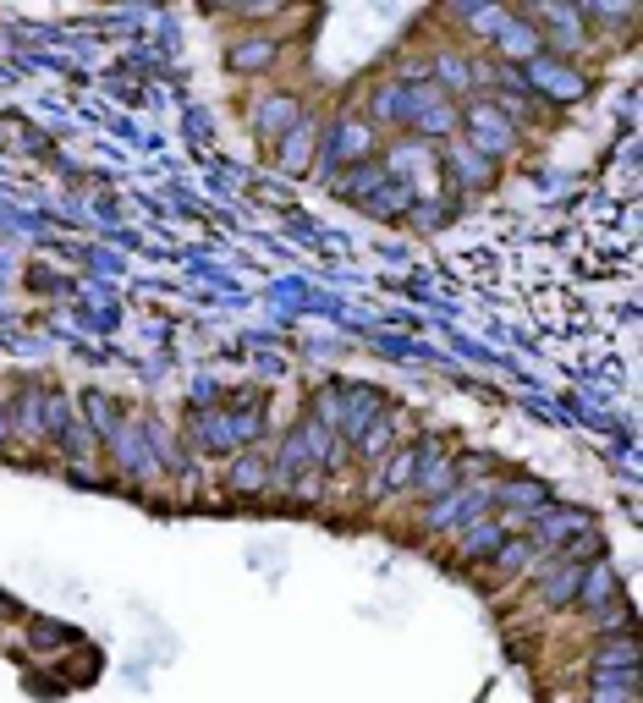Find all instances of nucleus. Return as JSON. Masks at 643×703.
<instances>
[{
	"instance_id": "1",
	"label": "nucleus",
	"mask_w": 643,
	"mask_h": 703,
	"mask_svg": "<svg viewBox=\"0 0 643 703\" xmlns=\"http://www.w3.org/2000/svg\"><path fill=\"white\" fill-rule=\"evenodd\" d=\"M462 122H468V149H479L484 160H501V154H512V143H517V122H512V111L506 105H495V100H479V105H468L462 111Z\"/></svg>"
},
{
	"instance_id": "6",
	"label": "nucleus",
	"mask_w": 643,
	"mask_h": 703,
	"mask_svg": "<svg viewBox=\"0 0 643 703\" xmlns=\"http://www.w3.org/2000/svg\"><path fill=\"white\" fill-rule=\"evenodd\" d=\"M446 171H451L462 187H484V182H490V171H495V160H484L479 149H468V143L457 138V143L446 149Z\"/></svg>"
},
{
	"instance_id": "15",
	"label": "nucleus",
	"mask_w": 643,
	"mask_h": 703,
	"mask_svg": "<svg viewBox=\"0 0 643 703\" xmlns=\"http://www.w3.org/2000/svg\"><path fill=\"white\" fill-rule=\"evenodd\" d=\"M264 479H269V468H264L259 457H242V462L231 468V489H242V495H248V489H253V495H259V489H269Z\"/></svg>"
},
{
	"instance_id": "9",
	"label": "nucleus",
	"mask_w": 643,
	"mask_h": 703,
	"mask_svg": "<svg viewBox=\"0 0 643 703\" xmlns=\"http://www.w3.org/2000/svg\"><path fill=\"white\" fill-rule=\"evenodd\" d=\"M397 451V424H391V413H380L364 435H358V457L364 462H380V457H391Z\"/></svg>"
},
{
	"instance_id": "8",
	"label": "nucleus",
	"mask_w": 643,
	"mask_h": 703,
	"mask_svg": "<svg viewBox=\"0 0 643 703\" xmlns=\"http://www.w3.org/2000/svg\"><path fill=\"white\" fill-rule=\"evenodd\" d=\"M632 670H638V643H632V632L616 637V643H599L594 676H632Z\"/></svg>"
},
{
	"instance_id": "3",
	"label": "nucleus",
	"mask_w": 643,
	"mask_h": 703,
	"mask_svg": "<svg viewBox=\"0 0 643 703\" xmlns=\"http://www.w3.org/2000/svg\"><path fill=\"white\" fill-rule=\"evenodd\" d=\"M577 583H583V566H577V561H561V555H550V561L533 572V593H539L550 610L577 604Z\"/></svg>"
},
{
	"instance_id": "12",
	"label": "nucleus",
	"mask_w": 643,
	"mask_h": 703,
	"mask_svg": "<svg viewBox=\"0 0 643 703\" xmlns=\"http://www.w3.org/2000/svg\"><path fill=\"white\" fill-rule=\"evenodd\" d=\"M539 34L533 28H517V23H501V50L506 56H523V61H539Z\"/></svg>"
},
{
	"instance_id": "17",
	"label": "nucleus",
	"mask_w": 643,
	"mask_h": 703,
	"mask_svg": "<svg viewBox=\"0 0 643 703\" xmlns=\"http://www.w3.org/2000/svg\"><path fill=\"white\" fill-rule=\"evenodd\" d=\"M18 429H23L28 440L45 435V402H39V396H23V402H18Z\"/></svg>"
},
{
	"instance_id": "5",
	"label": "nucleus",
	"mask_w": 643,
	"mask_h": 703,
	"mask_svg": "<svg viewBox=\"0 0 643 703\" xmlns=\"http://www.w3.org/2000/svg\"><path fill=\"white\" fill-rule=\"evenodd\" d=\"M462 528H468V533H462V555H468V561H495V550L512 539L495 517H473V522H462Z\"/></svg>"
},
{
	"instance_id": "18",
	"label": "nucleus",
	"mask_w": 643,
	"mask_h": 703,
	"mask_svg": "<svg viewBox=\"0 0 643 703\" xmlns=\"http://www.w3.org/2000/svg\"><path fill=\"white\" fill-rule=\"evenodd\" d=\"M413 468H418V446L413 451H397L391 468H386V489H407L413 484Z\"/></svg>"
},
{
	"instance_id": "20",
	"label": "nucleus",
	"mask_w": 643,
	"mask_h": 703,
	"mask_svg": "<svg viewBox=\"0 0 643 703\" xmlns=\"http://www.w3.org/2000/svg\"><path fill=\"white\" fill-rule=\"evenodd\" d=\"M435 72H440L451 89H468V83H473V67H468V61H457V56H440V61H435Z\"/></svg>"
},
{
	"instance_id": "16",
	"label": "nucleus",
	"mask_w": 643,
	"mask_h": 703,
	"mask_svg": "<svg viewBox=\"0 0 643 703\" xmlns=\"http://www.w3.org/2000/svg\"><path fill=\"white\" fill-rule=\"evenodd\" d=\"M280 122H297V100H264L259 105V127L275 138L280 132Z\"/></svg>"
},
{
	"instance_id": "13",
	"label": "nucleus",
	"mask_w": 643,
	"mask_h": 703,
	"mask_svg": "<svg viewBox=\"0 0 643 703\" xmlns=\"http://www.w3.org/2000/svg\"><path fill=\"white\" fill-rule=\"evenodd\" d=\"M269 61H275V39H242V45L231 50V67H237V72H248V67L259 72V67H269Z\"/></svg>"
},
{
	"instance_id": "19",
	"label": "nucleus",
	"mask_w": 643,
	"mask_h": 703,
	"mask_svg": "<svg viewBox=\"0 0 643 703\" xmlns=\"http://www.w3.org/2000/svg\"><path fill=\"white\" fill-rule=\"evenodd\" d=\"M89 418H94V435H100V440L116 435V407H111V396H89Z\"/></svg>"
},
{
	"instance_id": "10",
	"label": "nucleus",
	"mask_w": 643,
	"mask_h": 703,
	"mask_svg": "<svg viewBox=\"0 0 643 703\" xmlns=\"http://www.w3.org/2000/svg\"><path fill=\"white\" fill-rule=\"evenodd\" d=\"M588 703H638V670L632 676H594Z\"/></svg>"
},
{
	"instance_id": "2",
	"label": "nucleus",
	"mask_w": 643,
	"mask_h": 703,
	"mask_svg": "<svg viewBox=\"0 0 643 703\" xmlns=\"http://www.w3.org/2000/svg\"><path fill=\"white\" fill-rule=\"evenodd\" d=\"M457 484H462L457 457L424 440V446H418V468H413V489H418V495H429V500H440V495H451Z\"/></svg>"
},
{
	"instance_id": "11",
	"label": "nucleus",
	"mask_w": 643,
	"mask_h": 703,
	"mask_svg": "<svg viewBox=\"0 0 643 703\" xmlns=\"http://www.w3.org/2000/svg\"><path fill=\"white\" fill-rule=\"evenodd\" d=\"M286 132H291V138L280 143V165H286V171H302V165L313 160V143H319V138H313V127H308V122H302V127L291 122Z\"/></svg>"
},
{
	"instance_id": "7",
	"label": "nucleus",
	"mask_w": 643,
	"mask_h": 703,
	"mask_svg": "<svg viewBox=\"0 0 643 703\" xmlns=\"http://www.w3.org/2000/svg\"><path fill=\"white\" fill-rule=\"evenodd\" d=\"M577 604L583 610H605V604H621L616 599V572L610 566H583V583H577Z\"/></svg>"
},
{
	"instance_id": "14",
	"label": "nucleus",
	"mask_w": 643,
	"mask_h": 703,
	"mask_svg": "<svg viewBox=\"0 0 643 703\" xmlns=\"http://www.w3.org/2000/svg\"><path fill=\"white\" fill-rule=\"evenodd\" d=\"M369 149H375V138H369V127H358V122L336 127V138H331V154H369Z\"/></svg>"
},
{
	"instance_id": "21",
	"label": "nucleus",
	"mask_w": 643,
	"mask_h": 703,
	"mask_svg": "<svg viewBox=\"0 0 643 703\" xmlns=\"http://www.w3.org/2000/svg\"><path fill=\"white\" fill-rule=\"evenodd\" d=\"M7 429H12V418H7V413H0V440H7Z\"/></svg>"
},
{
	"instance_id": "4",
	"label": "nucleus",
	"mask_w": 643,
	"mask_h": 703,
	"mask_svg": "<svg viewBox=\"0 0 643 703\" xmlns=\"http://www.w3.org/2000/svg\"><path fill=\"white\" fill-rule=\"evenodd\" d=\"M528 83H539V94H550V100H561V105H572V100H583V78L572 72V67H555V61H528Z\"/></svg>"
}]
</instances>
